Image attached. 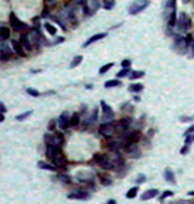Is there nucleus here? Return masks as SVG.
Here are the masks:
<instances>
[{"instance_id": "nucleus-1", "label": "nucleus", "mask_w": 194, "mask_h": 204, "mask_svg": "<svg viewBox=\"0 0 194 204\" xmlns=\"http://www.w3.org/2000/svg\"><path fill=\"white\" fill-rule=\"evenodd\" d=\"M149 4H151L149 0H136L129 5L128 11L130 15H136V14H140L141 11H144Z\"/></svg>"}, {"instance_id": "nucleus-2", "label": "nucleus", "mask_w": 194, "mask_h": 204, "mask_svg": "<svg viewBox=\"0 0 194 204\" xmlns=\"http://www.w3.org/2000/svg\"><path fill=\"white\" fill-rule=\"evenodd\" d=\"M94 159H95V162L98 163L99 166H102L103 169H113L114 167V162H111V160L107 158L106 154H95L94 155Z\"/></svg>"}, {"instance_id": "nucleus-3", "label": "nucleus", "mask_w": 194, "mask_h": 204, "mask_svg": "<svg viewBox=\"0 0 194 204\" xmlns=\"http://www.w3.org/2000/svg\"><path fill=\"white\" fill-rule=\"evenodd\" d=\"M190 27V18H189L187 15H186L185 12H182L179 15V19H178L177 22V29L179 33H185L186 30Z\"/></svg>"}, {"instance_id": "nucleus-4", "label": "nucleus", "mask_w": 194, "mask_h": 204, "mask_svg": "<svg viewBox=\"0 0 194 204\" xmlns=\"http://www.w3.org/2000/svg\"><path fill=\"white\" fill-rule=\"evenodd\" d=\"M10 22H11L14 30H17V31L22 33V31H25V30H27V24H26L25 22H22L20 19H18L14 12H11V15H10Z\"/></svg>"}, {"instance_id": "nucleus-5", "label": "nucleus", "mask_w": 194, "mask_h": 204, "mask_svg": "<svg viewBox=\"0 0 194 204\" xmlns=\"http://www.w3.org/2000/svg\"><path fill=\"white\" fill-rule=\"evenodd\" d=\"M46 139L48 146H57L60 147L63 144V136L58 135V133H55V135H46L45 136Z\"/></svg>"}, {"instance_id": "nucleus-6", "label": "nucleus", "mask_w": 194, "mask_h": 204, "mask_svg": "<svg viewBox=\"0 0 194 204\" xmlns=\"http://www.w3.org/2000/svg\"><path fill=\"white\" fill-rule=\"evenodd\" d=\"M99 131L105 138H110L114 133V125H113V122H103L99 128Z\"/></svg>"}, {"instance_id": "nucleus-7", "label": "nucleus", "mask_w": 194, "mask_h": 204, "mask_svg": "<svg viewBox=\"0 0 194 204\" xmlns=\"http://www.w3.org/2000/svg\"><path fill=\"white\" fill-rule=\"evenodd\" d=\"M101 106H102V113H103V120L107 121V120L114 118V112L111 110V108L105 101H101Z\"/></svg>"}, {"instance_id": "nucleus-8", "label": "nucleus", "mask_w": 194, "mask_h": 204, "mask_svg": "<svg viewBox=\"0 0 194 204\" xmlns=\"http://www.w3.org/2000/svg\"><path fill=\"white\" fill-rule=\"evenodd\" d=\"M106 35H107V33H98V34H94L92 37H90L84 44H83V48H87V46H90L91 44H94V42H96V41H99V40H102V38H105Z\"/></svg>"}, {"instance_id": "nucleus-9", "label": "nucleus", "mask_w": 194, "mask_h": 204, "mask_svg": "<svg viewBox=\"0 0 194 204\" xmlns=\"http://www.w3.org/2000/svg\"><path fill=\"white\" fill-rule=\"evenodd\" d=\"M60 152H61V150H60V147H57V146H48L46 147V157H48V159H50V160L55 157H57Z\"/></svg>"}, {"instance_id": "nucleus-10", "label": "nucleus", "mask_w": 194, "mask_h": 204, "mask_svg": "<svg viewBox=\"0 0 194 204\" xmlns=\"http://www.w3.org/2000/svg\"><path fill=\"white\" fill-rule=\"evenodd\" d=\"M57 124H58V127H60V129H67V128L71 125V120L67 118V114L64 113V114H61V116H60Z\"/></svg>"}, {"instance_id": "nucleus-11", "label": "nucleus", "mask_w": 194, "mask_h": 204, "mask_svg": "<svg viewBox=\"0 0 194 204\" xmlns=\"http://www.w3.org/2000/svg\"><path fill=\"white\" fill-rule=\"evenodd\" d=\"M139 139H140V132H139V131H134V132L129 133V135L125 138V140H126L125 146H128V144H132V143H136Z\"/></svg>"}, {"instance_id": "nucleus-12", "label": "nucleus", "mask_w": 194, "mask_h": 204, "mask_svg": "<svg viewBox=\"0 0 194 204\" xmlns=\"http://www.w3.org/2000/svg\"><path fill=\"white\" fill-rule=\"evenodd\" d=\"M90 197L87 192H74V193H69L68 199H77V200H87Z\"/></svg>"}, {"instance_id": "nucleus-13", "label": "nucleus", "mask_w": 194, "mask_h": 204, "mask_svg": "<svg viewBox=\"0 0 194 204\" xmlns=\"http://www.w3.org/2000/svg\"><path fill=\"white\" fill-rule=\"evenodd\" d=\"M20 44H22L23 49L25 50H29L30 52L31 49H33V45H31V41L29 40V37L26 34H22V37H20Z\"/></svg>"}, {"instance_id": "nucleus-14", "label": "nucleus", "mask_w": 194, "mask_h": 204, "mask_svg": "<svg viewBox=\"0 0 194 204\" xmlns=\"http://www.w3.org/2000/svg\"><path fill=\"white\" fill-rule=\"evenodd\" d=\"M158 193H159L158 189H149V190H147V192L142 193L141 200H149V199H153L155 196H158Z\"/></svg>"}, {"instance_id": "nucleus-15", "label": "nucleus", "mask_w": 194, "mask_h": 204, "mask_svg": "<svg viewBox=\"0 0 194 204\" xmlns=\"http://www.w3.org/2000/svg\"><path fill=\"white\" fill-rule=\"evenodd\" d=\"M11 45H12V49H14L18 54L25 56V50H23V46H22V44H20V41H12Z\"/></svg>"}, {"instance_id": "nucleus-16", "label": "nucleus", "mask_w": 194, "mask_h": 204, "mask_svg": "<svg viewBox=\"0 0 194 204\" xmlns=\"http://www.w3.org/2000/svg\"><path fill=\"white\" fill-rule=\"evenodd\" d=\"M52 162L55 163L56 166H63L64 163H65V157H64V154L63 152H60V154L57 155V157H55L52 159Z\"/></svg>"}, {"instance_id": "nucleus-17", "label": "nucleus", "mask_w": 194, "mask_h": 204, "mask_svg": "<svg viewBox=\"0 0 194 204\" xmlns=\"http://www.w3.org/2000/svg\"><path fill=\"white\" fill-rule=\"evenodd\" d=\"M164 178H166V181L171 182V184H175V176L174 173H172V170H170V169H166V171H164Z\"/></svg>"}, {"instance_id": "nucleus-18", "label": "nucleus", "mask_w": 194, "mask_h": 204, "mask_svg": "<svg viewBox=\"0 0 194 204\" xmlns=\"http://www.w3.org/2000/svg\"><path fill=\"white\" fill-rule=\"evenodd\" d=\"M177 22H178L177 11H171V12H170V16H168V26H171V27L177 26Z\"/></svg>"}, {"instance_id": "nucleus-19", "label": "nucleus", "mask_w": 194, "mask_h": 204, "mask_svg": "<svg viewBox=\"0 0 194 204\" xmlns=\"http://www.w3.org/2000/svg\"><path fill=\"white\" fill-rule=\"evenodd\" d=\"M130 122H132V120L129 118V117H125V118H122L120 121V129H122V131H125V129H128L129 128V125H130Z\"/></svg>"}, {"instance_id": "nucleus-20", "label": "nucleus", "mask_w": 194, "mask_h": 204, "mask_svg": "<svg viewBox=\"0 0 194 204\" xmlns=\"http://www.w3.org/2000/svg\"><path fill=\"white\" fill-rule=\"evenodd\" d=\"M118 86H121V80H118V79H111V80H107L105 83L106 89H111V87H118Z\"/></svg>"}, {"instance_id": "nucleus-21", "label": "nucleus", "mask_w": 194, "mask_h": 204, "mask_svg": "<svg viewBox=\"0 0 194 204\" xmlns=\"http://www.w3.org/2000/svg\"><path fill=\"white\" fill-rule=\"evenodd\" d=\"M142 89H144V86L141 83H133L129 86V91H132V92H140Z\"/></svg>"}, {"instance_id": "nucleus-22", "label": "nucleus", "mask_w": 194, "mask_h": 204, "mask_svg": "<svg viewBox=\"0 0 194 204\" xmlns=\"http://www.w3.org/2000/svg\"><path fill=\"white\" fill-rule=\"evenodd\" d=\"M38 167H39V169H44V170H50V171H55L57 166L49 165V163H45V162H38Z\"/></svg>"}, {"instance_id": "nucleus-23", "label": "nucleus", "mask_w": 194, "mask_h": 204, "mask_svg": "<svg viewBox=\"0 0 194 204\" xmlns=\"http://www.w3.org/2000/svg\"><path fill=\"white\" fill-rule=\"evenodd\" d=\"M0 38H2V41H6L7 38H10V30L7 27L2 26V29H0Z\"/></svg>"}, {"instance_id": "nucleus-24", "label": "nucleus", "mask_w": 194, "mask_h": 204, "mask_svg": "<svg viewBox=\"0 0 194 204\" xmlns=\"http://www.w3.org/2000/svg\"><path fill=\"white\" fill-rule=\"evenodd\" d=\"M10 54H11V52L7 49V46H4V42H2V60L10 59Z\"/></svg>"}, {"instance_id": "nucleus-25", "label": "nucleus", "mask_w": 194, "mask_h": 204, "mask_svg": "<svg viewBox=\"0 0 194 204\" xmlns=\"http://www.w3.org/2000/svg\"><path fill=\"white\" fill-rule=\"evenodd\" d=\"M45 30H46L50 35H56V34H57V29H56L53 24H50V23H45Z\"/></svg>"}, {"instance_id": "nucleus-26", "label": "nucleus", "mask_w": 194, "mask_h": 204, "mask_svg": "<svg viewBox=\"0 0 194 204\" xmlns=\"http://www.w3.org/2000/svg\"><path fill=\"white\" fill-rule=\"evenodd\" d=\"M82 61H83V56H75L74 59H72L71 65H69V67H71V68H75V67H77V65H79Z\"/></svg>"}, {"instance_id": "nucleus-27", "label": "nucleus", "mask_w": 194, "mask_h": 204, "mask_svg": "<svg viewBox=\"0 0 194 204\" xmlns=\"http://www.w3.org/2000/svg\"><path fill=\"white\" fill-rule=\"evenodd\" d=\"M31 114H33V110L23 112L22 114H18V116H17V120H18V121H23V120H26V118H27V117H30Z\"/></svg>"}, {"instance_id": "nucleus-28", "label": "nucleus", "mask_w": 194, "mask_h": 204, "mask_svg": "<svg viewBox=\"0 0 194 204\" xmlns=\"http://www.w3.org/2000/svg\"><path fill=\"white\" fill-rule=\"evenodd\" d=\"M145 73H144V71H133V72L130 73V76L129 78L132 79V80H134V79H140V78H142Z\"/></svg>"}, {"instance_id": "nucleus-29", "label": "nucleus", "mask_w": 194, "mask_h": 204, "mask_svg": "<svg viewBox=\"0 0 194 204\" xmlns=\"http://www.w3.org/2000/svg\"><path fill=\"white\" fill-rule=\"evenodd\" d=\"M137 192H139V188H137V186L130 188V189L128 190V193H126V197H128V199H133V197H136Z\"/></svg>"}, {"instance_id": "nucleus-30", "label": "nucleus", "mask_w": 194, "mask_h": 204, "mask_svg": "<svg viewBox=\"0 0 194 204\" xmlns=\"http://www.w3.org/2000/svg\"><path fill=\"white\" fill-rule=\"evenodd\" d=\"M114 5H115L114 0H103V8L105 10H111Z\"/></svg>"}, {"instance_id": "nucleus-31", "label": "nucleus", "mask_w": 194, "mask_h": 204, "mask_svg": "<svg viewBox=\"0 0 194 204\" xmlns=\"http://www.w3.org/2000/svg\"><path fill=\"white\" fill-rule=\"evenodd\" d=\"M130 73L132 72H130V70H129V68H122V70L117 73V76H118V78H125V76H129Z\"/></svg>"}, {"instance_id": "nucleus-32", "label": "nucleus", "mask_w": 194, "mask_h": 204, "mask_svg": "<svg viewBox=\"0 0 194 204\" xmlns=\"http://www.w3.org/2000/svg\"><path fill=\"white\" fill-rule=\"evenodd\" d=\"M113 65H114V64H113V63H107L106 65H103V67H101V68H99V73H101V75H103V73H106L107 71H109L110 68L113 67Z\"/></svg>"}, {"instance_id": "nucleus-33", "label": "nucleus", "mask_w": 194, "mask_h": 204, "mask_svg": "<svg viewBox=\"0 0 194 204\" xmlns=\"http://www.w3.org/2000/svg\"><path fill=\"white\" fill-rule=\"evenodd\" d=\"M58 180L63 181L64 184H71V177L65 176V174H58Z\"/></svg>"}, {"instance_id": "nucleus-34", "label": "nucleus", "mask_w": 194, "mask_h": 204, "mask_svg": "<svg viewBox=\"0 0 194 204\" xmlns=\"http://www.w3.org/2000/svg\"><path fill=\"white\" fill-rule=\"evenodd\" d=\"M96 120H98V109H94L92 114H91V117H90V122L91 124H94Z\"/></svg>"}, {"instance_id": "nucleus-35", "label": "nucleus", "mask_w": 194, "mask_h": 204, "mask_svg": "<svg viewBox=\"0 0 194 204\" xmlns=\"http://www.w3.org/2000/svg\"><path fill=\"white\" fill-rule=\"evenodd\" d=\"M76 125H79V116L74 114L71 118V127H76Z\"/></svg>"}, {"instance_id": "nucleus-36", "label": "nucleus", "mask_w": 194, "mask_h": 204, "mask_svg": "<svg viewBox=\"0 0 194 204\" xmlns=\"http://www.w3.org/2000/svg\"><path fill=\"white\" fill-rule=\"evenodd\" d=\"M167 10H170V12H171V11H177L175 10V0H168V3H167Z\"/></svg>"}, {"instance_id": "nucleus-37", "label": "nucleus", "mask_w": 194, "mask_h": 204, "mask_svg": "<svg viewBox=\"0 0 194 204\" xmlns=\"http://www.w3.org/2000/svg\"><path fill=\"white\" fill-rule=\"evenodd\" d=\"M26 91H27V94L31 95V97H39V92L37 91V90H34V89H30V87H29Z\"/></svg>"}, {"instance_id": "nucleus-38", "label": "nucleus", "mask_w": 194, "mask_h": 204, "mask_svg": "<svg viewBox=\"0 0 194 204\" xmlns=\"http://www.w3.org/2000/svg\"><path fill=\"white\" fill-rule=\"evenodd\" d=\"M172 195H174L172 190H166V192L163 193V196H160V200H164L166 197H170V196H172Z\"/></svg>"}, {"instance_id": "nucleus-39", "label": "nucleus", "mask_w": 194, "mask_h": 204, "mask_svg": "<svg viewBox=\"0 0 194 204\" xmlns=\"http://www.w3.org/2000/svg\"><path fill=\"white\" fill-rule=\"evenodd\" d=\"M130 64H132V61L126 59V60H124V61L121 63V67H122V68H129V67H130Z\"/></svg>"}, {"instance_id": "nucleus-40", "label": "nucleus", "mask_w": 194, "mask_h": 204, "mask_svg": "<svg viewBox=\"0 0 194 204\" xmlns=\"http://www.w3.org/2000/svg\"><path fill=\"white\" fill-rule=\"evenodd\" d=\"M191 141H194V135H189V136H186L185 143H186V144H190Z\"/></svg>"}, {"instance_id": "nucleus-41", "label": "nucleus", "mask_w": 194, "mask_h": 204, "mask_svg": "<svg viewBox=\"0 0 194 204\" xmlns=\"http://www.w3.org/2000/svg\"><path fill=\"white\" fill-rule=\"evenodd\" d=\"M185 135H186V136H189V135H194V125H191V127L189 128L187 131H186Z\"/></svg>"}, {"instance_id": "nucleus-42", "label": "nucleus", "mask_w": 194, "mask_h": 204, "mask_svg": "<svg viewBox=\"0 0 194 204\" xmlns=\"http://www.w3.org/2000/svg\"><path fill=\"white\" fill-rule=\"evenodd\" d=\"M187 152H189V144H186V146L183 147L182 150H180V154H182V155H186Z\"/></svg>"}, {"instance_id": "nucleus-43", "label": "nucleus", "mask_w": 194, "mask_h": 204, "mask_svg": "<svg viewBox=\"0 0 194 204\" xmlns=\"http://www.w3.org/2000/svg\"><path fill=\"white\" fill-rule=\"evenodd\" d=\"M118 146H120V144H118L117 141H114V143H110V148H114V150H117V148H118Z\"/></svg>"}, {"instance_id": "nucleus-44", "label": "nucleus", "mask_w": 194, "mask_h": 204, "mask_svg": "<svg viewBox=\"0 0 194 204\" xmlns=\"http://www.w3.org/2000/svg\"><path fill=\"white\" fill-rule=\"evenodd\" d=\"M194 117H180V120H182L183 122H186V121H191Z\"/></svg>"}, {"instance_id": "nucleus-45", "label": "nucleus", "mask_w": 194, "mask_h": 204, "mask_svg": "<svg viewBox=\"0 0 194 204\" xmlns=\"http://www.w3.org/2000/svg\"><path fill=\"white\" fill-rule=\"evenodd\" d=\"M0 110H2V113H3V114H4V112L7 110V109H6V106H4V103H3V102L0 103Z\"/></svg>"}, {"instance_id": "nucleus-46", "label": "nucleus", "mask_w": 194, "mask_h": 204, "mask_svg": "<svg viewBox=\"0 0 194 204\" xmlns=\"http://www.w3.org/2000/svg\"><path fill=\"white\" fill-rule=\"evenodd\" d=\"M60 42H64V37H60V38H56V40H55V44H60Z\"/></svg>"}, {"instance_id": "nucleus-47", "label": "nucleus", "mask_w": 194, "mask_h": 204, "mask_svg": "<svg viewBox=\"0 0 194 204\" xmlns=\"http://www.w3.org/2000/svg\"><path fill=\"white\" fill-rule=\"evenodd\" d=\"M77 3L82 5H87V2H86V0H77Z\"/></svg>"}, {"instance_id": "nucleus-48", "label": "nucleus", "mask_w": 194, "mask_h": 204, "mask_svg": "<svg viewBox=\"0 0 194 204\" xmlns=\"http://www.w3.org/2000/svg\"><path fill=\"white\" fill-rule=\"evenodd\" d=\"M144 180H145V177H144V176H140V177H139V180H137V182H142Z\"/></svg>"}, {"instance_id": "nucleus-49", "label": "nucleus", "mask_w": 194, "mask_h": 204, "mask_svg": "<svg viewBox=\"0 0 194 204\" xmlns=\"http://www.w3.org/2000/svg\"><path fill=\"white\" fill-rule=\"evenodd\" d=\"M107 204H115V200H109L107 201Z\"/></svg>"}, {"instance_id": "nucleus-50", "label": "nucleus", "mask_w": 194, "mask_h": 204, "mask_svg": "<svg viewBox=\"0 0 194 204\" xmlns=\"http://www.w3.org/2000/svg\"><path fill=\"white\" fill-rule=\"evenodd\" d=\"M0 121H4V114L2 113V116H0Z\"/></svg>"}, {"instance_id": "nucleus-51", "label": "nucleus", "mask_w": 194, "mask_h": 204, "mask_svg": "<svg viewBox=\"0 0 194 204\" xmlns=\"http://www.w3.org/2000/svg\"><path fill=\"white\" fill-rule=\"evenodd\" d=\"M49 15V12H48V10H45V12H44V16H48Z\"/></svg>"}, {"instance_id": "nucleus-52", "label": "nucleus", "mask_w": 194, "mask_h": 204, "mask_svg": "<svg viewBox=\"0 0 194 204\" xmlns=\"http://www.w3.org/2000/svg\"><path fill=\"white\" fill-rule=\"evenodd\" d=\"M191 50H193V53H194V41H193V44H191Z\"/></svg>"}, {"instance_id": "nucleus-53", "label": "nucleus", "mask_w": 194, "mask_h": 204, "mask_svg": "<svg viewBox=\"0 0 194 204\" xmlns=\"http://www.w3.org/2000/svg\"><path fill=\"white\" fill-rule=\"evenodd\" d=\"M189 196H194V192H189Z\"/></svg>"}, {"instance_id": "nucleus-54", "label": "nucleus", "mask_w": 194, "mask_h": 204, "mask_svg": "<svg viewBox=\"0 0 194 204\" xmlns=\"http://www.w3.org/2000/svg\"><path fill=\"white\" fill-rule=\"evenodd\" d=\"M193 204H194V203H193Z\"/></svg>"}]
</instances>
